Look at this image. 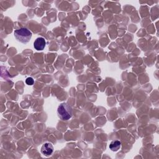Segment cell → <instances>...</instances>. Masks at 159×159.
<instances>
[{"instance_id": "cell-1", "label": "cell", "mask_w": 159, "mask_h": 159, "mask_svg": "<svg viewBox=\"0 0 159 159\" xmlns=\"http://www.w3.org/2000/svg\"><path fill=\"white\" fill-rule=\"evenodd\" d=\"M14 34L16 40L22 43H28L32 36V32L25 27H22L16 30Z\"/></svg>"}, {"instance_id": "cell-2", "label": "cell", "mask_w": 159, "mask_h": 159, "mask_svg": "<svg viewBox=\"0 0 159 159\" xmlns=\"http://www.w3.org/2000/svg\"><path fill=\"white\" fill-rule=\"evenodd\" d=\"M57 114L61 120H67L72 116V109L67 103L63 102L58 106Z\"/></svg>"}, {"instance_id": "cell-3", "label": "cell", "mask_w": 159, "mask_h": 159, "mask_svg": "<svg viewBox=\"0 0 159 159\" xmlns=\"http://www.w3.org/2000/svg\"><path fill=\"white\" fill-rule=\"evenodd\" d=\"M53 152V147L51 143L46 142L41 147V153L46 157L50 156Z\"/></svg>"}, {"instance_id": "cell-4", "label": "cell", "mask_w": 159, "mask_h": 159, "mask_svg": "<svg viewBox=\"0 0 159 159\" xmlns=\"http://www.w3.org/2000/svg\"><path fill=\"white\" fill-rule=\"evenodd\" d=\"M46 45V42L44 38L38 37L34 42V47L37 50H42L45 48Z\"/></svg>"}, {"instance_id": "cell-5", "label": "cell", "mask_w": 159, "mask_h": 159, "mask_svg": "<svg viewBox=\"0 0 159 159\" xmlns=\"http://www.w3.org/2000/svg\"><path fill=\"white\" fill-rule=\"evenodd\" d=\"M120 147H121V143L119 140L112 141L109 144V148L113 152H116L119 150Z\"/></svg>"}, {"instance_id": "cell-6", "label": "cell", "mask_w": 159, "mask_h": 159, "mask_svg": "<svg viewBox=\"0 0 159 159\" xmlns=\"http://www.w3.org/2000/svg\"><path fill=\"white\" fill-rule=\"evenodd\" d=\"M25 83L27 85H33L34 83V80L31 77H28L26 80H25Z\"/></svg>"}]
</instances>
